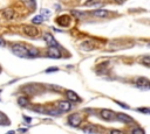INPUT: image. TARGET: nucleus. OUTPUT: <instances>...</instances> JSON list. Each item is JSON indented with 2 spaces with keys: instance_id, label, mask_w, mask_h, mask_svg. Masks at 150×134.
<instances>
[{
  "instance_id": "nucleus-1",
  "label": "nucleus",
  "mask_w": 150,
  "mask_h": 134,
  "mask_svg": "<svg viewBox=\"0 0 150 134\" xmlns=\"http://www.w3.org/2000/svg\"><path fill=\"white\" fill-rule=\"evenodd\" d=\"M12 52L19 57H35L38 56V50L34 48H27L23 44L15 43L12 45Z\"/></svg>"
},
{
  "instance_id": "nucleus-2",
  "label": "nucleus",
  "mask_w": 150,
  "mask_h": 134,
  "mask_svg": "<svg viewBox=\"0 0 150 134\" xmlns=\"http://www.w3.org/2000/svg\"><path fill=\"white\" fill-rule=\"evenodd\" d=\"M55 22L60 27H69L70 23H71V17L69 15H67V14H62V15H59L55 19Z\"/></svg>"
},
{
  "instance_id": "nucleus-3",
  "label": "nucleus",
  "mask_w": 150,
  "mask_h": 134,
  "mask_svg": "<svg viewBox=\"0 0 150 134\" xmlns=\"http://www.w3.org/2000/svg\"><path fill=\"white\" fill-rule=\"evenodd\" d=\"M43 38H45V41L47 42V44L49 45V48H59V47H60L59 42L54 38V36H53L52 34L46 33V34L43 35Z\"/></svg>"
},
{
  "instance_id": "nucleus-4",
  "label": "nucleus",
  "mask_w": 150,
  "mask_h": 134,
  "mask_svg": "<svg viewBox=\"0 0 150 134\" xmlns=\"http://www.w3.org/2000/svg\"><path fill=\"white\" fill-rule=\"evenodd\" d=\"M81 121H82V118H81L80 114H71V115L68 118L69 125H71V126H74V127H77V126L81 124Z\"/></svg>"
},
{
  "instance_id": "nucleus-5",
  "label": "nucleus",
  "mask_w": 150,
  "mask_h": 134,
  "mask_svg": "<svg viewBox=\"0 0 150 134\" xmlns=\"http://www.w3.org/2000/svg\"><path fill=\"white\" fill-rule=\"evenodd\" d=\"M136 86L139 87V89H143V90H149V80H148V78H145V77L137 78L136 79Z\"/></svg>"
},
{
  "instance_id": "nucleus-6",
  "label": "nucleus",
  "mask_w": 150,
  "mask_h": 134,
  "mask_svg": "<svg viewBox=\"0 0 150 134\" xmlns=\"http://www.w3.org/2000/svg\"><path fill=\"white\" fill-rule=\"evenodd\" d=\"M23 33L28 36H36L39 34V29L34 26H25L23 27Z\"/></svg>"
},
{
  "instance_id": "nucleus-7",
  "label": "nucleus",
  "mask_w": 150,
  "mask_h": 134,
  "mask_svg": "<svg viewBox=\"0 0 150 134\" xmlns=\"http://www.w3.org/2000/svg\"><path fill=\"white\" fill-rule=\"evenodd\" d=\"M47 56L50 58H60L61 57V52L57 48H49L47 51Z\"/></svg>"
},
{
  "instance_id": "nucleus-8",
  "label": "nucleus",
  "mask_w": 150,
  "mask_h": 134,
  "mask_svg": "<svg viewBox=\"0 0 150 134\" xmlns=\"http://www.w3.org/2000/svg\"><path fill=\"white\" fill-rule=\"evenodd\" d=\"M57 108H59V111H61V112L69 111V110H70V103H69V101H66V100L59 101V103H57Z\"/></svg>"
},
{
  "instance_id": "nucleus-9",
  "label": "nucleus",
  "mask_w": 150,
  "mask_h": 134,
  "mask_svg": "<svg viewBox=\"0 0 150 134\" xmlns=\"http://www.w3.org/2000/svg\"><path fill=\"white\" fill-rule=\"evenodd\" d=\"M101 117L104 120H111V119H114L115 113L112 111H110V110H102L101 111Z\"/></svg>"
},
{
  "instance_id": "nucleus-10",
  "label": "nucleus",
  "mask_w": 150,
  "mask_h": 134,
  "mask_svg": "<svg viewBox=\"0 0 150 134\" xmlns=\"http://www.w3.org/2000/svg\"><path fill=\"white\" fill-rule=\"evenodd\" d=\"M95 48V44H94V42H91V41H83L82 43H81V49H83L84 51H90V50H93Z\"/></svg>"
},
{
  "instance_id": "nucleus-11",
  "label": "nucleus",
  "mask_w": 150,
  "mask_h": 134,
  "mask_svg": "<svg viewBox=\"0 0 150 134\" xmlns=\"http://www.w3.org/2000/svg\"><path fill=\"white\" fill-rule=\"evenodd\" d=\"M2 15H4L5 19H7V20H12V19L15 16V13H14L13 8H6V9L2 10Z\"/></svg>"
},
{
  "instance_id": "nucleus-12",
  "label": "nucleus",
  "mask_w": 150,
  "mask_h": 134,
  "mask_svg": "<svg viewBox=\"0 0 150 134\" xmlns=\"http://www.w3.org/2000/svg\"><path fill=\"white\" fill-rule=\"evenodd\" d=\"M93 15L97 16V17H108L110 15V12H108L105 9H98V10H94Z\"/></svg>"
},
{
  "instance_id": "nucleus-13",
  "label": "nucleus",
  "mask_w": 150,
  "mask_h": 134,
  "mask_svg": "<svg viewBox=\"0 0 150 134\" xmlns=\"http://www.w3.org/2000/svg\"><path fill=\"white\" fill-rule=\"evenodd\" d=\"M66 96H67V98H68L69 100H71V101H80V100H81L80 97H79L74 91H71V90H68V91L66 92Z\"/></svg>"
},
{
  "instance_id": "nucleus-14",
  "label": "nucleus",
  "mask_w": 150,
  "mask_h": 134,
  "mask_svg": "<svg viewBox=\"0 0 150 134\" xmlns=\"http://www.w3.org/2000/svg\"><path fill=\"white\" fill-rule=\"evenodd\" d=\"M116 117H117V119H118L120 121L125 122V124H129V122L132 121V118H131V117H129V115H127V114H123V113H118Z\"/></svg>"
},
{
  "instance_id": "nucleus-15",
  "label": "nucleus",
  "mask_w": 150,
  "mask_h": 134,
  "mask_svg": "<svg viewBox=\"0 0 150 134\" xmlns=\"http://www.w3.org/2000/svg\"><path fill=\"white\" fill-rule=\"evenodd\" d=\"M28 103H29V99L28 98H26V97H19L18 98V104L20 105V106H27L28 105Z\"/></svg>"
},
{
  "instance_id": "nucleus-16",
  "label": "nucleus",
  "mask_w": 150,
  "mask_h": 134,
  "mask_svg": "<svg viewBox=\"0 0 150 134\" xmlns=\"http://www.w3.org/2000/svg\"><path fill=\"white\" fill-rule=\"evenodd\" d=\"M101 2V0H87L84 2L86 7H93V6H98V3Z\"/></svg>"
},
{
  "instance_id": "nucleus-17",
  "label": "nucleus",
  "mask_w": 150,
  "mask_h": 134,
  "mask_svg": "<svg viewBox=\"0 0 150 134\" xmlns=\"http://www.w3.org/2000/svg\"><path fill=\"white\" fill-rule=\"evenodd\" d=\"M141 62H142L145 66H149V65H150V57H149V56H144V57L141 59Z\"/></svg>"
},
{
  "instance_id": "nucleus-18",
  "label": "nucleus",
  "mask_w": 150,
  "mask_h": 134,
  "mask_svg": "<svg viewBox=\"0 0 150 134\" xmlns=\"http://www.w3.org/2000/svg\"><path fill=\"white\" fill-rule=\"evenodd\" d=\"M46 113H48V114H50V115H59V114H61L62 112L59 111V110H50V111H47Z\"/></svg>"
},
{
  "instance_id": "nucleus-19",
  "label": "nucleus",
  "mask_w": 150,
  "mask_h": 134,
  "mask_svg": "<svg viewBox=\"0 0 150 134\" xmlns=\"http://www.w3.org/2000/svg\"><path fill=\"white\" fill-rule=\"evenodd\" d=\"M42 21H43V19H42V17H41L40 15L35 16V17H34V19L32 20V22H33V23H41Z\"/></svg>"
},
{
  "instance_id": "nucleus-20",
  "label": "nucleus",
  "mask_w": 150,
  "mask_h": 134,
  "mask_svg": "<svg viewBox=\"0 0 150 134\" xmlns=\"http://www.w3.org/2000/svg\"><path fill=\"white\" fill-rule=\"evenodd\" d=\"M82 131H83L84 133H94V132H95V128H94L93 126H88L87 128H83Z\"/></svg>"
},
{
  "instance_id": "nucleus-21",
  "label": "nucleus",
  "mask_w": 150,
  "mask_h": 134,
  "mask_svg": "<svg viewBox=\"0 0 150 134\" xmlns=\"http://www.w3.org/2000/svg\"><path fill=\"white\" fill-rule=\"evenodd\" d=\"M132 134H144V131L141 128H134L132 129Z\"/></svg>"
},
{
  "instance_id": "nucleus-22",
  "label": "nucleus",
  "mask_w": 150,
  "mask_h": 134,
  "mask_svg": "<svg viewBox=\"0 0 150 134\" xmlns=\"http://www.w3.org/2000/svg\"><path fill=\"white\" fill-rule=\"evenodd\" d=\"M137 111L143 112V113H145V114H149V113H150V110H149V108H146V107H144V108H138Z\"/></svg>"
},
{
  "instance_id": "nucleus-23",
  "label": "nucleus",
  "mask_w": 150,
  "mask_h": 134,
  "mask_svg": "<svg viewBox=\"0 0 150 134\" xmlns=\"http://www.w3.org/2000/svg\"><path fill=\"white\" fill-rule=\"evenodd\" d=\"M59 69L57 68H48L47 70H46V72H48V73H50V72H54V71H57Z\"/></svg>"
},
{
  "instance_id": "nucleus-24",
  "label": "nucleus",
  "mask_w": 150,
  "mask_h": 134,
  "mask_svg": "<svg viewBox=\"0 0 150 134\" xmlns=\"http://www.w3.org/2000/svg\"><path fill=\"white\" fill-rule=\"evenodd\" d=\"M5 45H6V42H5V40L0 37V47H5Z\"/></svg>"
},
{
  "instance_id": "nucleus-25",
  "label": "nucleus",
  "mask_w": 150,
  "mask_h": 134,
  "mask_svg": "<svg viewBox=\"0 0 150 134\" xmlns=\"http://www.w3.org/2000/svg\"><path fill=\"white\" fill-rule=\"evenodd\" d=\"M125 1H127V0H115V2H116V3H118V5H122V3H123V2H125Z\"/></svg>"
},
{
  "instance_id": "nucleus-26",
  "label": "nucleus",
  "mask_w": 150,
  "mask_h": 134,
  "mask_svg": "<svg viewBox=\"0 0 150 134\" xmlns=\"http://www.w3.org/2000/svg\"><path fill=\"white\" fill-rule=\"evenodd\" d=\"M110 134H122L120 131H116V129H114V131H111V133Z\"/></svg>"
},
{
  "instance_id": "nucleus-27",
  "label": "nucleus",
  "mask_w": 150,
  "mask_h": 134,
  "mask_svg": "<svg viewBox=\"0 0 150 134\" xmlns=\"http://www.w3.org/2000/svg\"><path fill=\"white\" fill-rule=\"evenodd\" d=\"M25 118V121H28V122H30V118H28V117H23Z\"/></svg>"
},
{
  "instance_id": "nucleus-28",
  "label": "nucleus",
  "mask_w": 150,
  "mask_h": 134,
  "mask_svg": "<svg viewBox=\"0 0 150 134\" xmlns=\"http://www.w3.org/2000/svg\"><path fill=\"white\" fill-rule=\"evenodd\" d=\"M7 134H14V132H13V131H11V132H7Z\"/></svg>"
},
{
  "instance_id": "nucleus-29",
  "label": "nucleus",
  "mask_w": 150,
  "mask_h": 134,
  "mask_svg": "<svg viewBox=\"0 0 150 134\" xmlns=\"http://www.w3.org/2000/svg\"><path fill=\"white\" fill-rule=\"evenodd\" d=\"M0 70H1V69H0Z\"/></svg>"
}]
</instances>
